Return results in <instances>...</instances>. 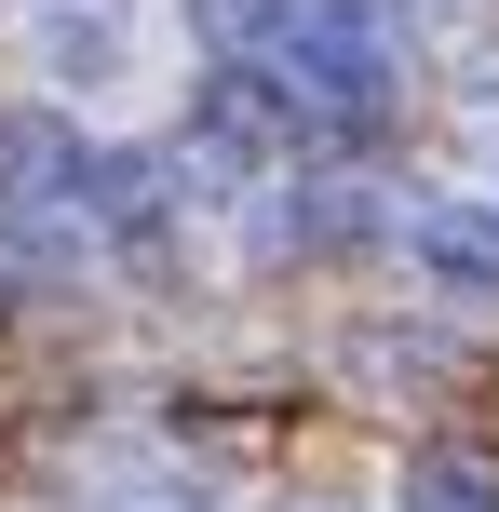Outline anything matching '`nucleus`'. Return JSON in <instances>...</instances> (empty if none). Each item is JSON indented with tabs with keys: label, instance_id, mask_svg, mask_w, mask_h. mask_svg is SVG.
<instances>
[{
	"label": "nucleus",
	"instance_id": "obj_6",
	"mask_svg": "<svg viewBox=\"0 0 499 512\" xmlns=\"http://www.w3.org/2000/svg\"><path fill=\"white\" fill-rule=\"evenodd\" d=\"M203 27H216V41H284L297 0H203Z\"/></svg>",
	"mask_w": 499,
	"mask_h": 512
},
{
	"label": "nucleus",
	"instance_id": "obj_4",
	"mask_svg": "<svg viewBox=\"0 0 499 512\" xmlns=\"http://www.w3.org/2000/svg\"><path fill=\"white\" fill-rule=\"evenodd\" d=\"M405 512H499V459H473V445H419Z\"/></svg>",
	"mask_w": 499,
	"mask_h": 512
},
{
	"label": "nucleus",
	"instance_id": "obj_2",
	"mask_svg": "<svg viewBox=\"0 0 499 512\" xmlns=\"http://www.w3.org/2000/svg\"><path fill=\"white\" fill-rule=\"evenodd\" d=\"M405 243H419V270L446 297H499V203H432Z\"/></svg>",
	"mask_w": 499,
	"mask_h": 512
},
{
	"label": "nucleus",
	"instance_id": "obj_1",
	"mask_svg": "<svg viewBox=\"0 0 499 512\" xmlns=\"http://www.w3.org/2000/svg\"><path fill=\"white\" fill-rule=\"evenodd\" d=\"M54 189H81V135L54 108H0V216L54 203Z\"/></svg>",
	"mask_w": 499,
	"mask_h": 512
},
{
	"label": "nucleus",
	"instance_id": "obj_3",
	"mask_svg": "<svg viewBox=\"0 0 499 512\" xmlns=\"http://www.w3.org/2000/svg\"><path fill=\"white\" fill-rule=\"evenodd\" d=\"M68 283H81L68 216H0V297H68Z\"/></svg>",
	"mask_w": 499,
	"mask_h": 512
},
{
	"label": "nucleus",
	"instance_id": "obj_5",
	"mask_svg": "<svg viewBox=\"0 0 499 512\" xmlns=\"http://www.w3.org/2000/svg\"><path fill=\"white\" fill-rule=\"evenodd\" d=\"M41 54H54V68H81V81H95L108 54H122V27H108V14H81V0H54V14H41Z\"/></svg>",
	"mask_w": 499,
	"mask_h": 512
}]
</instances>
